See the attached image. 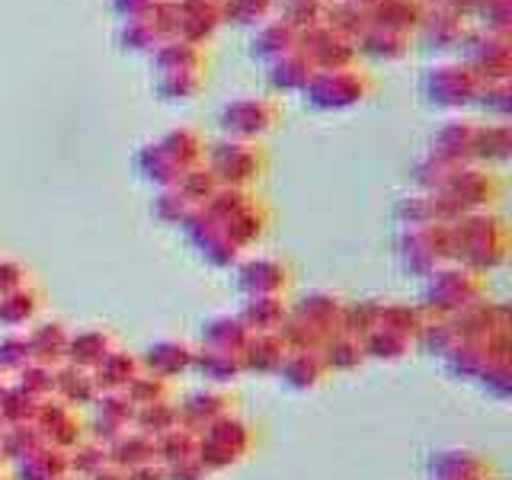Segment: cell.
I'll list each match as a JSON object with an SVG mask.
<instances>
[{"label": "cell", "mask_w": 512, "mask_h": 480, "mask_svg": "<svg viewBox=\"0 0 512 480\" xmlns=\"http://www.w3.org/2000/svg\"><path fill=\"white\" fill-rule=\"evenodd\" d=\"M87 480H125V471H122V468H116V464H106L103 471L90 474Z\"/></svg>", "instance_id": "obj_35"}, {"label": "cell", "mask_w": 512, "mask_h": 480, "mask_svg": "<svg viewBox=\"0 0 512 480\" xmlns=\"http://www.w3.org/2000/svg\"><path fill=\"white\" fill-rule=\"evenodd\" d=\"M109 464H116V468L128 471V468H138V464H148V461H157V442L148 436V432L141 429H125L116 442H109Z\"/></svg>", "instance_id": "obj_17"}, {"label": "cell", "mask_w": 512, "mask_h": 480, "mask_svg": "<svg viewBox=\"0 0 512 480\" xmlns=\"http://www.w3.org/2000/svg\"><path fill=\"white\" fill-rule=\"evenodd\" d=\"M167 480H205L208 471L199 458H186V461H176V464H167Z\"/></svg>", "instance_id": "obj_32"}, {"label": "cell", "mask_w": 512, "mask_h": 480, "mask_svg": "<svg viewBox=\"0 0 512 480\" xmlns=\"http://www.w3.org/2000/svg\"><path fill=\"white\" fill-rule=\"evenodd\" d=\"M23 285H26V269L10 260H0V295L16 292V288H23Z\"/></svg>", "instance_id": "obj_33"}, {"label": "cell", "mask_w": 512, "mask_h": 480, "mask_svg": "<svg viewBox=\"0 0 512 480\" xmlns=\"http://www.w3.org/2000/svg\"><path fill=\"white\" fill-rule=\"evenodd\" d=\"M61 480H77V477H71V474H68V477H61Z\"/></svg>", "instance_id": "obj_38"}, {"label": "cell", "mask_w": 512, "mask_h": 480, "mask_svg": "<svg viewBox=\"0 0 512 480\" xmlns=\"http://www.w3.org/2000/svg\"><path fill=\"white\" fill-rule=\"evenodd\" d=\"M141 372V362L138 356H132V352H125V349H112L109 356L93 368V381H96V388L103 391H125L128 384L135 381V375Z\"/></svg>", "instance_id": "obj_19"}, {"label": "cell", "mask_w": 512, "mask_h": 480, "mask_svg": "<svg viewBox=\"0 0 512 480\" xmlns=\"http://www.w3.org/2000/svg\"><path fill=\"white\" fill-rule=\"evenodd\" d=\"M327 375L330 372L324 365V356H320V349H288L276 378H282L288 388H295V391H311Z\"/></svg>", "instance_id": "obj_9"}, {"label": "cell", "mask_w": 512, "mask_h": 480, "mask_svg": "<svg viewBox=\"0 0 512 480\" xmlns=\"http://www.w3.org/2000/svg\"><path fill=\"white\" fill-rule=\"evenodd\" d=\"M192 372L202 375L208 384H231L234 378L244 375V359H240V352H231V349H215V346H199L196 356H192Z\"/></svg>", "instance_id": "obj_12"}, {"label": "cell", "mask_w": 512, "mask_h": 480, "mask_svg": "<svg viewBox=\"0 0 512 480\" xmlns=\"http://www.w3.org/2000/svg\"><path fill=\"white\" fill-rule=\"evenodd\" d=\"M157 461L164 464H176V461H186V458H196V432L186 429V426H173L164 436H157Z\"/></svg>", "instance_id": "obj_26"}, {"label": "cell", "mask_w": 512, "mask_h": 480, "mask_svg": "<svg viewBox=\"0 0 512 480\" xmlns=\"http://www.w3.org/2000/svg\"><path fill=\"white\" fill-rule=\"evenodd\" d=\"M55 397L77 410V407L93 404V400L100 397V388H96V381H93V375L87 372V368L61 362L58 372H55Z\"/></svg>", "instance_id": "obj_16"}, {"label": "cell", "mask_w": 512, "mask_h": 480, "mask_svg": "<svg viewBox=\"0 0 512 480\" xmlns=\"http://www.w3.org/2000/svg\"><path fill=\"white\" fill-rule=\"evenodd\" d=\"M173 426H180V410L170 400H160V404H148V407H138L135 413V429L148 432L151 439L164 436Z\"/></svg>", "instance_id": "obj_27"}, {"label": "cell", "mask_w": 512, "mask_h": 480, "mask_svg": "<svg viewBox=\"0 0 512 480\" xmlns=\"http://www.w3.org/2000/svg\"><path fill=\"white\" fill-rule=\"evenodd\" d=\"M10 381H13L10 375H4V372H0V394H4V391L10 388Z\"/></svg>", "instance_id": "obj_36"}, {"label": "cell", "mask_w": 512, "mask_h": 480, "mask_svg": "<svg viewBox=\"0 0 512 480\" xmlns=\"http://www.w3.org/2000/svg\"><path fill=\"white\" fill-rule=\"evenodd\" d=\"M490 480H493V477H490Z\"/></svg>", "instance_id": "obj_41"}, {"label": "cell", "mask_w": 512, "mask_h": 480, "mask_svg": "<svg viewBox=\"0 0 512 480\" xmlns=\"http://www.w3.org/2000/svg\"><path fill=\"white\" fill-rule=\"evenodd\" d=\"M55 372H58V365L29 362L23 372L13 375V381L36 400H45V397H55Z\"/></svg>", "instance_id": "obj_30"}, {"label": "cell", "mask_w": 512, "mask_h": 480, "mask_svg": "<svg viewBox=\"0 0 512 480\" xmlns=\"http://www.w3.org/2000/svg\"><path fill=\"white\" fill-rule=\"evenodd\" d=\"M320 356H324L327 372H356V368L365 362V349H362L359 336H349L340 330L320 346Z\"/></svg>", "instance_id": "obj_21"}, {"label": "cell", "mask_w": 512, "mask_h": 480, "mask_svg": "<svg viewBox=\"0 0 512 480\" xmlns=\"http://www.w3.org/2000/svg\"><path fill=\"white\" fill-rule=\"evenodd\" d=\"M109 464V448L96 439H80L74 448H68V474L77 480H87L90 474L103 471Z\"/></svg>", "instance_id": "obj_24"}, {"label": "cell", "mask_w": 512, "mask_h": 480, "mask_svg": "<svg viewBox=\"0 0 512 480\" xmlns=\"http://www.w3.org/2000/svg\"><path fill=\"white\" fill-rule=\"evenodd\" d=\"M39 295L32 292L29 285L16 288V292L0 295V327L4 330H23L26 324H32L39 314Z\"/></svg>", "instance_id": "obj_23"}, {"label": "cell", "mask_w": 512, "mask_h": 480, "mask_svg": "<svg viewBox=\"0 0 512 480\" xmlns=\"http://www.w3.org/2000/svg\"><path fill=\"white\" fill-rule=\"evenodd\" d=\"M413 346V336L391 330V327H372L362 336L365 359H381V362H397L404 359Z\"/></svg>", "instance_id": "obj_22"}, {"label": "cell", "mask_w": 512, "mask_h": 480, "mask_svg": "<svg viewBox=\"0 0 512 480\" xmlns=\"http://www.w3.org/2000/svg\"><path fill=\"white\" fill-rule=\"evenodd\" d=\"M42 400H36L32 394H26L20 384L10 381V388L0 394V416H4V423H32V416H36Z\"/></svg>", "instance_id": "obj_29"}, {"label": "cell", "mask_w": 512, "mask_h": 480, "mask_svg": "<svg viewBox=\"0 0 512 480\" xmlns=\"http://www.w3.org/2000/svg\"><path fill=\"white\" fill-rule=\"evenodd\" d=\"M125 480H167V471L160 461H148V464H138V468H128Z\"/></svg>", "instance_id": "obj_34"}, {"label": "cell", "mask_w": 512, "mask_h": 480, "mask_svg": "<svg viewBox=\"0 0 512 480\" xmlns=\"http://www.w3.org/2000/svg\"><path fill=\"white\" fill-rule=\"evenodd\" d=\"M490 461L471 448H439L426 461V480H490Z\"/></svg>", "instance_id": "obj_6"}, {"label": "cell", "mask_w": 512, "mask_h": 480, "mask_svg": "<svg viewBox=\"0 0 512 480\" xmlns=\"http://www.w3.org/2000/svg\"><path fill=\"white\" fill-rule=\"evenodd\" d=\"M32 423H36L45 445L61 448V452H68V448H74L80 439H87L84 420H80L74 407H68L58 397H45L36 416H32Z\"/></svg>", "instance_id": "obj_4"}, {"label": "cell", "mask_w": 512, "mask_h": 480, "mask_svg": "<svg viewBox=\"0 0 512 480\" xmlns=\"http://www.w3.org/2000/svg\"><path fill=\"white\" fill-rule=\"evenodd\" d=\"M237 317L244 320L250 333H282L288 320V304L282 295H253L240 304Z\"/></svg>", "instance_id": "obj_13"}, {"label": "cell", "mask_w": 512, "mask_h": 480, "mask_svg": "<svg viewBox=\"0 0 512 480\" xmlns=\"http://www.w3.org/2000/svg\"><path fill=\"white\" fill-rule=\"evenodd\" d=\"M42 445H45V439L39 436L36 423H10L4 429V436H0V455H4V461L16 464Z\"/></svg>", "instance_id": "obj_25"}, {"label": "cell", "mask_w": 512, "mask_h": 480, "mask_svg": "<svg viewBox=\"0 0 512 480\" xmlns=\"http://www.w3.org/2000/svg\"><path fill=\"white\" fill-rule=\"evenodd\" d=\"M285 282H288L285 266L276 263V260H250L237 272V285H240V292H244L247 298H253V295H282Z\"/></svg>", "instance_id": "obj_15"}, {"label": "cell", "mask_w": 512, "mask_h": 480, "mask_svg": "<svg viewBox=\"0 0 512 480\" xmlns=\"http://www.w3.org/2000/svg\"><path fill=\"white\" fill-rule=\"evenodd\" d=\"M29 349H32V362L42 365H61L64 356H68V340L71 330L58 324V320H42L29 333Z\"/></svg>", "instance_id": "obj_14"}, {"label": "cell", "mask_w": 512, "mask_h": 480, "mask_svg": "<svg viewBox=\"0 0 512 480\" xmlns=\"http://www.w3.org/2000/svg\"><path fill=\"white\" fill-rule=\"evenodd\" d=\"M176 410H180V426L199 432L208 423H215L218 416L231 413V397L212 384V388H199V391L186 394L180 404H176Z\"/></svg>", "instance_id": "obj_8"}, {"label": "cell", "mask_w": 512, "mask_h": 480, "mask_svg": "<svg viewBox=\"0 0 512 480\" xmlns=\"http://www.w3.org/2000/svg\"><path fill=\"white\" fill-rule=\"evenodd\" d=\"M61 477H68V452L52 445H42L23 461L13 464V480H61Z\"/></svg>", "instance_id": "obj_18"}, {"label": "cell", "mask_w": 512, "mask_h": 480, "mask_svg": "<svg viewBox=\"0 0 512 480\" xmlns=\"http://www.w3.org/2000/svg\"><path fill=\"white\" fill-rule=\"evenodd\" d=\"M247 340H250V330L237 314H215L202 324V346L240 352Z\"/></svg>", "instance_id": "obj_20"}, {"label": "cell", "mask_w": 512, "mask_h": 480, "mask_svg": "<svg viewBox=\"0 0 512 480\" xmlns=\"http://www.w3.org/2000/svg\"><path fill=\"white\" fill-rule=\"evenodd\" d=\"M32 362V349H29V336L23 330H7L0 336V372L16 375Z\"/></svg>", "instance_id": "obj_28"}, {"label": "cell", "mask_w": 512, "mask_h": 480, "mask_svg": "<svg viewBox=\"0 0 512 480\" xmlns=\"http://www.w3.org/2000/svg\"><path fill=\"white\" fill-rule=\"evenodd\" d=\"M116 346H119L116 336H112L109 330H103V327L77 330V333H71V340H68V356H64V362L93 372V368L100 365Z\"/></svg>", "instance_id": "obj_11"}, {"label": "cell", "mask_w": 512, "mask_h": 480, "mask_svg": "<svg viewBox=\"0 0 512 480\" xmlns=\"http://www.w3.org/2000/svg\"><path fill=\"white\" fill-rule=\"evenodd\" d=\"M93 407H96V416L87 426V439L109 445V442H116L125 429L135 426L138 407L132 404V397H128L125 391H103L93 400Z\"/></svg>", "instance_id": "obj_5"}, {"label": "cell", "mask_w": 512, "mask_h": 480, "mask_svg": "<svg viewBox=\"0 0 512 480\" xmlns=\"http://www.w3.org/2000/svg\"><path fill=\"white\" fill-rule=\"evenodd\" d=\"M343 304L330 292H311L288 304V320L282 327V336L288 349H320L333 333H340Z\"/></svg>", "instance_id": "obj_1"}, {"label": "cell", "mask_w": 512, "mask_h": 480, "mask_svg": "<svg viewBox=\"0 0 512 480\" xmlns=\"http://www.w3.org/2000/svg\"><path fill=\"white\" fill-rule=\"evenodd\" d=\"M0 468H4V455H0Z\"/></svg>", "instance_id": "obj_39"}, {"label": "cell", "mask_w": 512, "mask_h": 480, "mask_svg": "<svg viewBox=\"0 0 512 480\" xmlns=\"http://www.w3.org/2000/svg\"><path fill=\"white\" fill-rule=\"evenodd\" d=\"M0 480H7V477H0Z\"/></svg>", "instance_id": "obj_40"}, {"label": "cell", "mask_w": 512, "mask_h": 480, "mask_svg": "<svg viewBox=\"0 0 512 480\" xmlns=\"http://www.w3.org/2000/svg\"><path fill=\"white\" fill-rule=\"evenodd\" d=\"M484 301V276L468 266L432 269L420 308L426 317H455Z\"/></svg>", "instance_id": "obj_2"}, {"label": "cell", "mask_w": 512, "mask_h": 480, "mask_svg": "<svg viewBox=\"0 0 512 480\" xmlns=\"http://www.w3.org/2000/svg\"><path fill=\"white\" fill-rule=\"evenodd\" d=\"M125 394L132 397L135 407H148V404H160V400H170V381L157 378L151 372H138L135 381L128 384Z\"/></svg>", "instance_id": "obj_31"}, {"label": "cell", "mask_w": 512, "mask_h": 480, "mask_svg": "<svg viewBox=\"0 0 512 480\" xmlns=\"http://www.w3.org/2000/svg\"><path fill=\"white\" fill-rule=\"evenodd\" d=\"M192 356H196V349L183 340H154L138 356V362H141V372H151L164 381H173V378L192 372Z\"/></svg>", "instance_id": "obj_7"}, {"label": "cell", "mask_w": 512, "mask_h": 480, "mask_svg": "<svg viewBox=\"0 0 512 480\" xmlns=\"http://www.w3.org/2000/svg\"><path fill=\"white\" fill-rule=\"evenodd\" d=\"M4 429H7V423H4V416H0V436H4Z\"/></svg>", "instance_id": "obj_37"}, {"label": "cell", "mask_w": 512, "mask_h": 480, "mask_svg": "<svg viewBox=\"0 0 512 480\" xmlns=\"http://www.w3.org/2000/svg\"><path fill=\"white\" fill-rule=\"evenodd\" d=\"M288 352V343L282 333H250V340L240 349L244 372L253 375H279V365Z\"/></svg>", "instance_id": "obj_10"}, {"label": "cell", "mask_w": 512, "mask_h": 480, "mask_svg": "<svg viewBox=\"0 0 512 480\" xmlns=\"http://www.w3.org/2000/svg\"><path fill=\"white\" fill-rule=\"evenodd\" d=\"M253 448V429L234 413L218 416L215 423L196 432V458L205 464L208 474L234 468L237 461H244Z\"/></svg>", "instance_id": "obj_3"}]
</instances>
